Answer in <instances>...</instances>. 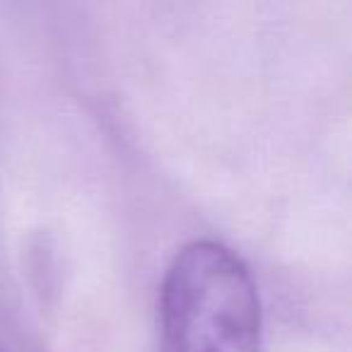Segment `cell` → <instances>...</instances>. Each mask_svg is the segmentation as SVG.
Wrapping results in <instances>:
<instances>
[{
  "label": "cell",
  "instance_id": "1",
  "mask_svg": "<svg viewBox=\"0 0 352 352\" xmlns=\"http://www.w3.org/2000/svg\"><path fill=\"white\" fill-rule=\"evenodd\" d=\"M160 352H261L258 287L239 254L215 239L176 251L157 302Z\"/></svg>",
  "mask_w": 352,
  "mask_h": 352
},
{
  "label": "cell",
  "instance_id": "2",
  "mask_svg": "<svg viewBox=\"0 0 352 352\" xmlns=\"http://www.w3.org/2000/svg\"><path fill=\"white\" fill-rule=\"evenodd\" d=\"M0 352H6V350H3V347H0Z\"/></svg>",
  "mask_w": 352,
  "mask_h": 352
}]
</instances>
